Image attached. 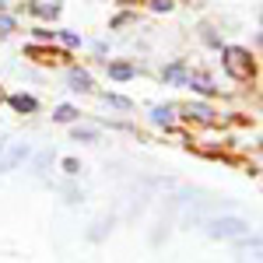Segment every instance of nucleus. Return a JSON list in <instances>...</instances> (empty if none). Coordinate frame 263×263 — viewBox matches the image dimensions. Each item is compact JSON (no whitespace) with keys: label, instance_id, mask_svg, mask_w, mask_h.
Listing matches in <instances>:
<instances>
[{"label":"nucleus","instance_id":"nucleus-3","mask_svg":"<svg viewBox=\"0 0 263 263\" xmlns=\"http://www.w3.org/2000/svg\"><path fill=\"white\" fill-rule=\"evenodd\" d=\"M28 155H32V147H28V144H11V151L4 155V172L25 165V162H28Z\"/></svg>","mask_w":263,"mask_h":263},{"label":"nucleus","instance_id":"nucleus-16","mask_svg":"<svg viewBox=\"0 0 263 263\" xmlns=\"http://www.w3.org/2000/svg\"><path fill=\"white\" fill-rule=\"evenodd\" d=\"M105 105H112V109H130V99H123V95H105Z\"/></svg>","mask_w":263,"mask_h":263},{"label":"nucleus","instance_id":"nucleus-8","mask_svg":"<svg viewBox=\"0 0 263 263\" xmlns=\"http://www.w3.org/2000/svg\"><path fill=\"white\" fill-rule=\"evenodd\" d=\"M109 78H112V81H130V78H134V67H130V63H112V67H109Z\"/></svg>","mask_w":263,"mask_h":263},{"label":"nucleus","instance_id":"nucleus-4","mask_svg":"<svg viewBox=\"0 0 263 263\" xmlns=\"http://www.w3.org/2000/svg\"><path fill=\"white\" fill-rule=\"evenodd\" d=\"M32 11L42 14V18H57L60 14V0H39V4H32Z\"/></svg>","mask_w":263,"mask_h":263},{"label":"nucleus","instance_id":"nucleus-19","mask_svg":"<svg viewBox=\"0 0 263 263\" xmlns=\"http://www.w3.org/2000/svg\"><path fill=\"white\" fill-rule=\"evenodd\" d=\"M7 32H14V18L0 14V35H7Z\"/></svg>","mask_w":263,"mask_h":263},{"label":"nucleus","instance_id":"nucleus-2","mask_svg":"<svg viewBox=\"0 0 263 263\" xmlns=\"http://www.w3.org/2000/svg\"><path fill=\"white\" fill-rule=\"evenodd\" d=\"M224 70L232 74V78H249V70H253V63H249V53H246L242 46H224Z\"/></svg>","mask_w":263,"mask_h":263},{"label":"nucleus","instance_id":"nucleus-12","mask_svg":"<svg viewBox=\"0 0 263 263\" xmlns=\"http://www.w3.org/2000/svg\"><path fill=\"white\" fill-rule=\"evenodd\" d=\"M74 141H84V144L99 141V130H95V126H78V130H74Z\"/></svg>","mask_w":263,"mask_h":263},{"label":"nucleus","instance_id":"nucleus-6","mask_svg":"<svg viewBox=\"0 0 263 263\" xmlns=\"http://www.w3.org/2000/svg\"><path fill=\"white\" fill-rule=\"evenodd\" d=\"M186 84H190L193 91H200V95H214V84L207 81L203 74H190V78H186Z\"/></svg>","mask_w":263,"mask_h":263},{"label":"nucleus","instance_id":"nucleus-15","mask_svg":"<svg viewBox=\"0 0 263 263\" xmlns=\"http://www.w3.org/2000/svg\"><path fill=\"white\" fill-rule=\"evenodd\" d=\"M63 172H67L70 179H74V176H81V162H78V158H63Z\"/></svg>","mask_w":263,"mask_h":263},{"label":"nucleus","instance_id":"nucleus-14","mask_svg":"<svg viewBox=\"0 0 263 263\" xmlns=\"http://www.w3.org/2000/svg\"><path fill=\"white\" fill-rule=\"evenodd\" d=\"M190 116H197L200 123H211V120H214V112H211V105H193V109H190Z\"/></svg>","mask_w":263,"mask_h":263},{"label":"nucleus","instance_id":"nucleus-5","mask_svg":"<svg viewBox=\"0 0 263 263\" xmlns=\"http://www.w3.org/2000/svg\"><path fill=\"white\" fill-rule=\"evenodd\" d=\"M67 81H70L74 91H88V88H91V74H88V70H70Z\"/></svg>","mask_w":263,"mask_h":263},{"label":"nucleus","instance_id":"nucleus-22","mask_svg":"<svg viewBox=\"0 0 263 263\" xmlns=\"http://www.w3.org/2000/svg\"><path fill=\"white\" fill-rule=\"evenodd\" d=\"M4 147H7V144H0V172H4Z\"/></svg>","mask_w":263,"mask_h":263},{"label":"nucleus","instance_id":"nucleus-13","mask_svg":"<svg viewBox=\"0 0 263 263\" xmlns=\"http://www.w3.org/2000/svg\"><path fill=\"white\" fill-rule=\"evenodd\" d=\"M165 81H186V67H182V63L165 67Z\"/></svg>","mask_w":263,"mask_h":263},{"label":"nucleus","instance_id":"nucleus-11","mask_svg":"<svg viewBox=\"0 0 263 263\" xmlns=\"http://www.w3.org/2000/svg\"><path fill=\"white\" fill-rule=\"evenodd\" d=\"M53 120L57 123H74L78 120V109H74V105H60V109L53 112Z\"/></svg>","mask_w":263,"mask_h":263},{"label":"nucleus","instance_id":"nucleus-20","mask_svg":"<svg viewBox=\"0 0 263 263\" xmlns=\"http://www.w3.org/2000/svg\"><path fill=\"white\" fill-rule=\"evenodd\" d=\"M60 39L67 42V46H81V35H74V32H60Z\"/></svg>","mask_w":263,"mask_h":263},{"label":"nucleus","instance_id":"nucleus-21","mask_svg":"<svg viewBox=\"0 0 263 263\" xmlns=\"http://www.w3.org/2000/svg\"><path fill=\"white\" fill-rule=\"evenodd\" d=\"M155 11H172V0H151Z\"/></svg>","mask_w":263,"mask_h":263},{"label":"nucleus","instance_id":"nucleus-18","mask_svg":"<svg viewBox=\"0 0 263 263\" xmlns=\"http://www.w3.org/2000/svg\"><path fill=\"white\" fill-rule=\"evenodd\" d=\"M63 197H67V203H81V200H84V197L78 193V190H74V186H63Z\"/></svg>","mask_w":263,"mask_h":263},{"label":"nucleus","instance_id":"nucleus-10","mask_svg":"<svg viewBox=\"0 0 263 263\" xmlns=\"http://www.w3.org/2000/svg\"><path fill=\"white\" fill-rule=\"evenodd\" d=\"M11 105H14L18 112H35V99H32V95H14Z\"/></svg>","mask_w":263,"mask_h":263},{"label":"nucleus","instance_id":"nucleus-9","mask_svg":"<svg viewBox=\"0 0 263 263\" xmlns=\"http://www.w3.org/2000/svg\"><path fill=\"white\" fill-rule=\"evenodd\" d=\"M151 120H155V123H162V126H168V123L176 120V109H172V105H158V109L151 112Z\"/></svg>","mask_w":263,"mask_h":263},{"label":"nucleus","instance_id":"nucleus-7","mask_svg":"<svg viewBox=\"0 0 263 263\" xmlns=\"http://www.w3.org/2000/svg\"><path fill=\"white\" fill-rule=\"evenodd\" d=\"M28 158H32V168H35V176H42V172L53 165V151L46 147V151H39V155H28Z\"/></svg>","mask_w":263,"mask_h":263},{"label":"nucleus","instance_id":"nucleus-1","mask_svg":"<svg viewBox=\"0 0 263 263\" xmlns=\"http://www.w3.org/2000/svg\"><path fill=\"white\" fill-rule=\"evenodd\" d=\"M246 232H249V221H242V218H211L207 221L211 239H239Z\"/></svg>","mask_w":263,"mask_h":263},{"label":"nucleus","instance_id":"nucleus-17","mask_svg":"<svg viewBox=\"0 0 263 263\" xmlns=\"http://www.w3.org/2000/svg\"><path fill=\"white\" fill-rule=\"evenodd\" d=\"M109 228H112V218H109V221H99V224H95V232H91V239L99 242V239L105 235V232H109Z\"/></svg>","mask_w":263,"mask_h":263}]
</instances>
